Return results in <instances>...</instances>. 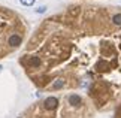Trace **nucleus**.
<instances>
[{
  "label": "nucleus",
  "instance_id": "obj_5",
  "mask_svg": "<svg viewBox=\"0 0 121 118\" xmlns=\"http://www.w3.org/2000/svg\"><path fill=\"white\" fill-rule=\"evenodd\" d=\"M112 21H114V24L121 26V13H117V15H114V17H112Z\"/></svg>",
  "mask_w": 121,
  "mask_h": 118
},
{
  "label": "nucleus",
  "instance_id": "obj_8",
  "mask_svg": "<svg viewBox=\"0 0 121 118\" xmlns=\"http://www.w3.org/2000/svg\"><path fill=\"white\" fill-rule=\"evenodd\" d=\"M39 63H40V61H39L38 57H33V58L29 60V64H31V66H39Z\"/></svg>",
  "mask_w": 121,
  "mask_h": 118
},
{
  "label": "nucleus",
  "instance_id": "obj_6",
  "mask_svg": "<svg viewBox=\"0 0 121 118\" xmlns=\"http://www.w3.org/2000/svg\"><path fill=\"white\" fill-rule=\"evenodd\" d=\"M36 0H20V3L22 4V6H33Z\"/></svg>",
  "mask_w": 121,
  "mask_h": 118
},
{
  "label": "nucleus",
  "instance_id": "obj_3",
  "mask_svg": "<svg viewBox=\"0 0 121 118\" xmlns=\"http://www.w3.org/2000/svg\"><path fill=\"white\" fill-rule=\"evenodd\" d=\"M58 105V100H57V97H46L45 99V102H43V106H45V109H48V111H52L55 109Z\"/></svg>",
  "mask_w": 121,
  "mask_h": 118
},
{
  "label": "nucleus",
  "instance_id": "obj_10",
  "mask_svg": "<svg viewBox=\"0 0 121 118\" xmlns=\"http://www.w3.org/2000/svg\"><path fill=\"white\" fill-rule=\"evenodd\" d=\"M2 69H3V66H0V72H2Z\"/></svg>",
  "mask_w": 121,
  "mask_h": 118
},
{
  "label": "nucleus",
  "instance_id": "obj_4",
  "mask_svg": "<svg viewBox=\"0 0 121 118\" xmlns=\"http://www.w3.org/2000/svg\"><path fill=\"white\" fill-rule=\"evenodd\" d=\"M67 100H69V103H70L72 106H79L81 105V97L78 96V94H70V96L67 97Z\"/></svg>",
  "mask_w": 121,
  "mask_h": 118
},
{
  "label": "nucleus",
  "instance_id": "obj_7",
  "mask_svg": "<svg viewBox=\"0 0 121 118\" xmlns=\"http://www.w3.org/2000/svg\"><path fill=\"white\" fill-rule=\"evenodd\" d=\"M64 85V82H63V79H57L54 84H52V88H61Z\"/></svg>",
  "mask_w": 121,
  "mask_h": 118
},
{
  "label": "nucleus",
  "instance_id": "obj_1",
  "mask_svg": "<svg viewBox=\"0 0 121 118\" xmlns=\"http://www.w3.org/2000/svg\"><path fill=\"white\" fill-rule=\"evenodd\" d=\"M6 12H0V45L2 44H6L8 45V37L12 35V33H9V27L12 26V22L9 18H3V15ZM0 54H2V49H0Z\"/></svg>",
  "mask_w": 121,
  "mask_h": 118
},
{
  "label": "nucleus",
  "instance_id": "obj_2",
  "mask_svg": "<svg viewBox=\"0 0 121 118\" xmlns=\"http://www.w3.org/2000/svg\"><path fill=\"white\" fill-rule=\"evenodd\" d=\"M21 42H22V36L20 33H12L8 37V46H11V48H18L21 45Z\"/></svg>",
  "mask_w": 121,
  "mask_h": 118
},
{
  "label": "nucleus",
  "instance_id": "obj_9",
  "mask_svg": "<svg viewBox=\"0 0 121 118\" xmlns=\"http://www.w3.org/2000/svg\"><path fill=\"white\" fill-rule=\"evenodd\" d=\"M35 12H36V13H45V12H46V6H39V8H36Z\"/></svg>",
  "mask_w": 121,
  "mask_h": 118
},
{
  "label": "nucleus",
  "instance_id": "obj_11",
  "mask_svg": "<svg viewBox=\"0 0 121 118\" xmlns=\"http://www.w3.org/2000/svg\"><path fill=\"white\" fill-rule=\"evenodd\" d=\"M20 118H21V117H20Z\"/></svg>",
  "mask_w": 121,
  "mask_h": 118
}]
</instances>
